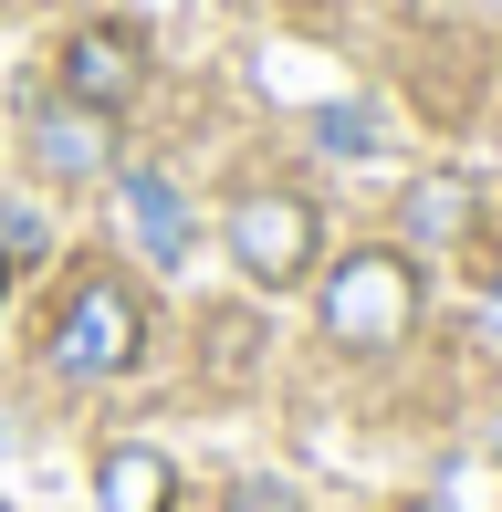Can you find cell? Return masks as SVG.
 <instances>
[{
    "mask_svg": "<svg viewBox=\"0 0 502 512\" xmlns=\"http://www.w3.org/2000/svg\"><path fill=\"white\" fill-rule=\"evenodd\" d=\"M21 147H32V168L53 178V189H95V178H116V115H95V105L53 95V105H32Z\"/></svg>",
    "mask_w": 502,
    "mask_h": 512,
    "instance_id": "5",
    "label": "cell"
},
{
    "mask_svg": "<svg viewBox=\"0 0 502 512\" xmlns=\"http://www.w3.org/2000/svg\"><path fill=\"white\" fill-rule=\"evenodd\" d=\"M42 366H53L63 387H116L147 366V293L126 283V272L84 262L74 283L53 293V314H42Z\"/></svg>",
    "mask_w": 502,
    "mask_h": 512,
    "instance_id": "1",
    "label": "cell"
},
{
    "mask_svg": "<svg viewBox=\"0 0 502 512\" xmlns=\"http://www.w3.org/2000/svg\"><path fill=\"white\" fill-rule=\"evenodd\" d=\"M408 230L419 241H461L471 230V178H419L408 189Z\"/></svg>",
    "mask_w": 502,
    "mask_h": 512,
    "instance_id": "8",
    "label": "cell"
},
{
    "mask_svg": "<svg viewBox=\"0 0 502 512\" xmlns=\"http://www.w3.org/2000/svg\"><path fill=\"white\" fill-rule=\"evenodd\" d=\"M314 136H325L335 157H367V147H377V115H367V105H325V115H314Z\"/></svg>",
    "mask_w": 502,
    "mask_h": 512,
    "instance_id": "9",
    "label": "cell"
},
{
    "mask_svg": "<svg viewBox=\"0 0 502 512\" xmlns=\"http://www.w3.org/2000/svg\"><path fill=\"white\" fill-rule=\"evenodd\" d=\"M220 241H231L241 283L251 293H293L325 272V209H314L304 189H241L231 209H220Z\"/></svg>",
    "mask_w": 502,
    "mask_h": 512,
    "instance_id": "3",
    "label": "cell"
},
{
    "mask_svg": "<svg viewBox=\"0 0 502 512\" xmlns=\"http://www.w3.org/2000/svg\"><path fill=\"white\" fill-rule=\"evenodd\" d=\"M11 11H32V0H11Z\"/></svg>",
    "mask_w": 502,
    "mask_h": 512,
    "instance_id": "13",
    "label": "cell"
},
{
    "mask_svg": "<svg viewBox=\"0 0 502 512\" xmlns=\"http://www.w3.org/2000/svg\"><path fill=\"white\" fill-rule=\"evenodd\" d=\"M147 74H157V53H147L136 21H84V32H63V53H53V95H74L95 115H126L147 95Z\"/></svg>",
    "mask_w": 502,
    "mask_h": 512,
    "instance_id": "4",
    "label": "cell"
},
{
    "mask_svg": "<svg viewBox=\"0 0 502 512\" xmlns=\"http://www.w3.org/2000/svg\"><path fill=\"white\" fill-rule=\"evenodd\" d=\"M398 512H450V502H398Z\"/></svg>",
    "mask_w": 502,
    "mask_h": 512,
    "instance_id": "12",
    "label": "cell"
},
{
    "mask_svg": "<svg viewBox=\"0 0 502 512\" xmlns=\"http://www.w3.org/2000/svg\"><path fill=\"white\" fill-rule=\"evenodd\" d=\"M231 512H304V492H283V481H241Z\"/></svg>",
    "mask_w": 502,
    "mask_h": 512,
    "instance_id": "11",
    "label": "cell"
},
{
    "mask_svg": "<svg viewBox=\"0 0 502 512\" xmlns=\"http://www.w3.org/2000/svg\"><path fill=\"white\" fill-rule=\"evenodd\" d=\"M314 283H325V345H346V356H398V345L419 335V314H429V272L408 262L398 241L346 251V262L314 272Z\"/></svg>",
    "mask_w": 502,
    "mask_h": 512,
    "instance_id": "2",
    "label": "cell"
},
{
    "mask_svg": "<svg viewBox=\"0 0 502 512\" xmlns=\"http://www.w3.org/2000/svg\"><path fill=\"white\" fill-rule=\"evenodd\" d=\"M42 262V220L32 209H0V272H32Z\"/></svg>",
    "mask_w": 502,
    "mask_h": 512,
    "instance_id": "10",
    "label": "cell"
},
{
    "mask_svg": "<svg viewBox=\"0 0 502 512\" xmlns=\"http://www.w3.org/2000/svg\"><path fill=\"white\" fill-rule=\"evenodd\" d=\"M95 512H178V460L157 439H105L95 450Z\"/></svg>",
    "mask_w": 502,
    "mask_h": 512,
    "instance_id": "6",
    "label": "cell"
},
{
    "mask_svg": "<svg viewBox=\"0 0 502 512\" xmlns=\"http://www.w3.org/2000/svg\"><path fill=\"white\" fill-rule=\"evenodd\" d=\"M116 189H126V209H136V241H147L157 262H189V241H199L189 199H178V189H168V178H157V168H126Z\"/></svg>",
    "mask_w": 502,
    "mask_h": 512,
    "instance_id": "7",
    "label": "cell"
}]
</instances>
